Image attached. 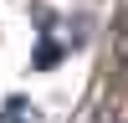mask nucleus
<instances>
[{
  "instance_id": "nucleus-1",
  "label": "nucleus",
  "mask_w": 128,
  "mask_h": 123,
  "mask_svg": "<svg viewBox=\"0 0 128 123\" xmlns=\"http://www.w3.org/2000/svg\"><path fill=\"white\" fill-rule=\"evenodd\" d=\"M56 56H62V46H56V41H46V46L36 51V67H51V62H56Z\"/></svg>"
}]
</instances>
